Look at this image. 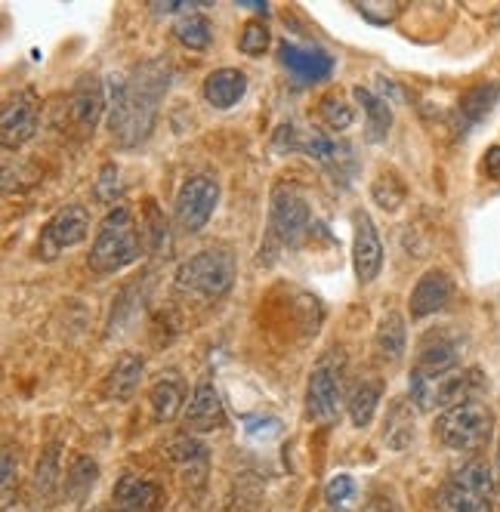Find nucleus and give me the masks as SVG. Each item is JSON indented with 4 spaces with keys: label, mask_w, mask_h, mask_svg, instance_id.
Listing matches in <instances>:
<instances>
[{
    "label": "nucleus",
    "mask_w": 500,
    "mask_h": 512,
    "mask_svg": "<svg viewBox=\"0 0 500 512\" xmlns=\"http://www.w3.org/2000/svg\"><path fill=\"white\" fill-rule=\"evenodd\" d=\"M485 173L491 179H500V145H491V149L485 152Z\"/></svg>",
    "instance_id": "ea45409f"
},
{
    "label": "nucleus",
    "mask_w": 500,
    "mask_h": 512,
    "mask_svg": "<svg viewBox=\"0 0 500 512\" xmlns=\"http://www.w3.org/2000/svg\"><path fill=\"white\" fill-rule=\"evenodd\" d=\"M173 34H176V41H180L183 47L189 50H207L210 41H213V25L204 13H183L180 22L173 25Z\"/></svg>",
    "instance_id": "7c9ffc66"
},
{
    "label": "nucleus",
    "mask_w": 500,
    "mask_h": 512,
    "mask_svg": "<svg viewBox=\"0 0 500 512\" xmlns=\"http://www.w3.org/2000/svg\"><path fill=\"white\" fill-rule=\"evenodd\" d=\"M152 7V13H158V16H170V13H183L186 7H195V4H186V0H164V4H149ZM189 13V10H186Z\"/></svg>",
    "instance_id": "58836bf2"
},
{
    "label": "nucleus",
    "mask_w": 500,
    "mask_h": 512,
    "mask_svg": "<svg viewBox=\"0 0 500 512\" xmlns=\"http://www.w3.org/2000/svg\"><path fill=\"white\" fill-rule=\"evenodd\" d=\"M269 47V28L260 19H250L241 28V38H238V50L250 59H260Z\"/></svg>",
    "instance_id": "72a5a7b5"
},
{
    "label": "nucleus",
    "mask_w": 500,
    "mask_h": 512,
    "mask_svg": "<svg viewBox=\"0 0 500 512\" xmlns=\"http://www.w3.org/2000/svg\"><path fill=\"white\" fill-rule=\"evenodd\" d=\"M417 438V405L411 398H392L386 408V420H383V442L389 451L402 454L408 445H414Z\"/></svg>",
    "instance_id": "6ab92c4d"
},
{
    "label": "nucleus",
    "mask_w": 500,
    "mask_h": 512,
    "mask_svg": "<svg viewBox=\"0 0 500 512\" xmlns=\"http://www.w3.org/2000/svg\"><path fill=\"white\" fill-rule=\"evenodd\" d=\"M460 349H463V340L451 331V327L426 331L414 352V371H420V374L454 371V368H460Z\"/></svg>",
    "instance_id": "4468645a"
},
{
    "label": "nucleus",
    "mask_w": 500,
    "mask_h": 512,
    "mask_svg": "<svg viewBox=\"0 0 500 512\" xmlns=\"http://www.w3.org/2000/svg\"><path fill=\"white\" fill-rule=\"evenodd\" d=\"M494 469L485 460H470L451 472V479L439 491L442 512H491L494 497Z\"/></svg>",
    "instance_id": "0eeeda50"
},
{
    "label": "nucleus",
    "mask_w": 500,
    "mask_h": 512,
    "mask_svg": "<svg viewBox=\"0 0 500 512\" xmlns=\"http://www.w3.org/2000/svg\"><path fill=\"white\" fill-rule=\"evenodd\" d=\"M71 121L78 124L81 133H93L102 112H105V84L96 75H81L75 90H71Z\"/></svg>",
    "instance_id": "a211bd4d"
},
{
    "label": "nucleus",
    "mask_w": 500,
    "mask_h": 512,
    "mask_svg": "<svg viewBox=\"0 0 500 512\" xmlns=\"http://www.w3.org/2000/svg\"><path fill=\"white\" fill-rule=\"evenodd\" d=\"M454 294V281L445 269H426L414 290H411V300H408V309H411V318H430L436 312H442L448 306Z\"/></svg>",
    "instance_id": "dca6fc26"
},
{
    "label": "nucleus",
    "mask_w": 500,
    "mask_h": 512,
    "mask_svg": "<svg viewBox=\"0 0 500 512\" xmlns=\"http://www.w3.org/2000/svg\"><path fill=\"white\" fill-rule=\"evenodd\" d=\"M275 145L288 152H303L309 158H315L321 167H325L334 182L340 179L343 186L359 176V155H355V145L346 142V139H337V136H328L325 130H297V127H278V136H275Z\"/></svg>",
    "instance_id": "7ed1b4c3"
},
{
    "label": "nucleus",
    "mask_w": 500,
    "mask_h": 512,
    "mask_svg": "<svg viewBox=\"0 0 500 512\" xmlns=\"http://www.w3.org/2000/svg\"><path fill=\"white\" fill-rule=\"evenodd\" d=\"M16 457H13V451L7 448L4 451V466H0V472H4V506L10 509V503H13V494H16Z\"/></svg>",
    "instance_id": "4c0bfd02"
},
{
    "label": "nucleus",
    "mask_w": 500,
    "mask_h": 512,
    "mask_svg": "<svg viewBox=\"0 0 500 512\" xmlns=\"http://www.w3.org/2000/svg\"><path fill=\"white\" fill-rule=\"evenodd\" d=\"M62 479H65V472H62V448L50 445L41 454L38 466H34V494H38L41 500H53L62 491Z\"/></svg>",
    "instance_id": "cd10ccee"
},
{
    "label": "nucleus",
    "mask_w": 500,
    "mask_h": 512,
    "mask_svg": "<svg viewBox=\"0 0 500 512\" xmlns=\"http://www.w3.org/2000/svg\"><path fill=\"white\" fill-rule=\"evenodd\" d=\"M167 457L170 460H176V463H207V448L198 442V438H189V435H183V438H173V442L167 445Z\"/></svg>",
    "instance_id": "c9c22d12"
},
{
    "label": "nucleus",
    "mask_w": 500,
    "mask_h": 512,
    "mask_svg": "<svg viewBox=\"0 0 500 512\" xmlns=\"http://www.w3.org/2000/svg\"><path fill=\"white\" fill-rule=\"evenodd\" d=\"M93 195L99 204L105 207H121V198H124V186H121V170L118 164H102L99 167V176H96V186H93Z\"/></svg>",
    "instance_id": "2f4dec72"
},
{
    "label": "nucleus",
    "mask_w": 500,
    "mask_h": 512,
    "mask_svg": "<svg viewBox=\"0 0 500 512\" xmlns=\"http://www.w3.org/2000/svg\"><path fill=\"white\" fill-rule=\"evenodd\" d=\"M235 256L226 247H207L176 269V290L195 300L213 303L226 297L235 284Z\"/></svg>",
    "instance_id": "20e7f679"
},
{
    "label": "nucleus",
    "mask_w": 500,
    "mask_h": 512,
    "mask_svg": "<svg viewBox=\"0 0 500 512\" xmlns=\"http://www.w3.org/2000/svg\"><path fill=\"white\" fill-rule=\"evenodd\" d=\"M331 512H346V509H343V506H334V509H331Z\"/></svg>",
    "instance_id": "37998d69"
},
{
    "label": "nucleus",
    "mask_w": 500,
    "mask_h": 512,
    "mask_svg": "<svg viewBox=\"0 0 500 512\" xmlns=\"http://www.w3.org/2000/svg\"><path fill=\"white\" fill-rule=\"evenodd\" d=\"M312 232V207L294 182H278L269 198V241L275 247H300Z\"/></svg>",
    "instance_id": "423d86ee"
},
{
    "label": "nucleus",
    "mask_w": 500,
    "mask_h": 512,
    "mask_svg": "<svg viewBox=\"0 0 500 512\" xmlns=\"http://www.w3.org/2000/svg\"><path fill=\"white\" fill-rule=\"evenodd\" d=\"M90 235V210L84 204H65L59 207L41 229L38 238V260H56L68 247L81 244Z\"/></svg>",
    "instance_id": "9d476101"
},
{
    "label": "nucleus",
    "mask_w": 500,
    "mask_h": 512,
    "mask_svg": "<svg viewBox=\"0 0 500 512\" xmlns=\"http://www.w3.org/2000/svg\"><path fill=\"white\" fill-rule=\"evenodd\" d=\"M235 7H244V10H254V13H269V4H260V0H238Z\"/></svg>",
    "instance_id": "a19ab883"
},
{
    "label": "nucleus",
    "mask_w": 500,
    "mask_h": 512,
    "mask_svg": "<svg viewBox=\"0 0 500 512\" xmlns=\"http://www.w3.org/2000/svg\"><path fill=\"white\" fill-rule=\"evenodd\" d=\"M321 118H325V124L331 130H346L352 124V105L343 99V93H328L321 96V105H318Z\"/></svg>",
    "instance_id": "473e14b6"
},
{
    "label": "nucleus",
    "mask_w": 500,
    "mask_h": 512,
    "mask_svg": "<svg viewBox=\"0 0 500 512\" xmlns=\"http://www.w3.org/2000/svg\"><path fill=\"white\" fill-rule=\"evenodd\" d=\"M380 398H383V386H380L377 380H362L359 386L352 389V395H349V401H346L349 420H352L355 426H359V429L371 426V420H374V414H377V408H380Z\"/></svg>",
    "instance_id": "c85d7f7f"
},
{
    "label": "nucleus",
    "mask_w": 500,
    "mask_h": 512,
    "mask_svg": "<svg viewBox=\"0 0 500 512\" xmlns=\"http://www.w3.org/2000/svg\"><path fill=\"white\" fill-rule=\"evenodd\" d=\"M355 497V482H352V475H334V479L325 485V500L334 506H343L346 500Z\"/></svg>",
    "instance_id": "e433bc0d"
},
{
    "label": "nucleus",
    "mask_w": 500,
    "mask_h": 512,
    "mask_svg": "<svg viewBox=\"0 0 500 512\" xmlns=\"http://www.w3.org/2000/svg\"><path fill=\"white\" fill-rule=\"evenodd\" d=\"M371 195L383 210H396L405 201V186H402V179L396 173H380Z\"/></svg>",
    "instance_id": "f704fd0d"
},
{
    "label": "nucleus",
    "mask_w": 500,
    "mask_h": 512,
    "mask_svg": "<svg viewBox=\"0 0 500 512\" xmlns=\"http://www.w3.org/2000/svg\"><path fill=\"white\" fill-rule=\"evenodd\" d=\"M494 426V414L482 401H463L457 408H448L436 420V438L451 451H476L488 442Z\"/></svg>",
    "instance_id": "6e6552de"
},
{
    "label": "nucleus",
    "mask_w": 500,
    "mask_h": 512,
    "mask_svg": "<svg viewBox=\"0 0 500 512\" xmlns=\"http://www.w3.org/2000/svg\"><path fill=\"white\" fill-rule=\"evenodd\" d=\"M497 102H500V84L497 81H485V84L470 87L457 102V130L470 133L476 124H482L494 112Z\"/></svg>",
    "instance_id": "4be33fe9"
},
{
    "label": "nucleus",
    "mask_w": 500,
    "mask_h": 512,
    "mask_svg": "<svg viewBox=\"0 0 500 512\" xmlns=\"http://www.w3.org/2000/svg\"><path fill=\"white\" fill-rule=\"evenodd\" d=\"M170 81L173 71L164 59L136 65L130 78H109V130L124 149H136L152 136Z\"/></svg>",
    "instance_id": "f257e3e1"
},
{
    "label": "nucleus",
    "mask_w": 500,
    "mask_h": 512,
    "mask_svg": "<svg viewBox=\"0 0 500 512\" xmlns=\"http://www.w3.org/2000/svg\"><path fill=\"white\" fill-rule=\"evenodd\" d=\"M149 405H152V414H155L158 423H170L186 405V383H183V377L173 374V371L161 374L152 383V389H149Z\"/></svg>",
    "instance_id": "393cba45"
},
{
    "label": "nucleus",
    "mask_w": 500,
    "mask_h": 512,
    "mask_svg": "<svg viewBox=\"0 0 500 512\" xmlns=\"http://www.w3.org/2000/svg\"><path fill=\"white\" fill-rule=\"evenodd\" d=\"M142 250H146V244H142V235L133 223V213L121 204L102 219L96 241L90 247V256H87V266L96 275H115L139 263Z\"/></svg>",
    "instance_id": "f03ea898"
},
{
    "label": "nucleus",
    "mask_w": 500,
    "mask_h": 512,
    "mask_svg": "<svg viewBox=\"0 0 500 512\" xmlns=\"http://www.w3.org/2000/svg\"><path fill=\"white\" fill-rule=\"evenodd\" d=\"M247 93V75L241 68H217L204 78V99L207 105L220 108V112H229L235 108Z\"/></svg>",
    "instance_id": "5701e85b"
},
{
    "label": "nucleus",
    "mask_w": 500,
    "mask_h": 512,
    "mask_svg": "<svg viewBox=\"0 0 500 512\" xmlns=\"http://www.w3.org/2000/svg\"><path fill=\"white\" fill-rule=\"evenodd\" d=\"M115 506L124 512H158L164 506V488L142 475H121L115 485Z\"/></svg>",
    "instance_id": "aec40b11"
},
{
    "label": "nucleus",
    "mask_w": 500,
    "mask_h": 512,
    "mask_svg": "<svg viewBox=\"0 0 500 512\" xmlns=\"http://www.w3.org/2000/svg\"><path fill=\"white\" fill-rule=\"evenodd\" d=\"M139 235H142V244H146L149 253H158L164 256L170 250V226H167V216L161 213V207L149 198L146 201V210H142V219H139Z\"/></svg>",
    "instance_id": "c756f323"
},
{
    "label": "nucleus",
    "mask_w": 500,
    "mask_h": 512,
    "mask_svg": "<svg viewBox=\"0 0 500 512\" xmlns=\"http://www.w3.org/2000/svg\"><path fill=\"white\" fill-rule=\"evenodd\" d=\"M343 405V364H337L331 355L321 358L306 386V408L315 420H334Z\"/></svg>",
    "instance_id": "f8f14e48"
},
{
    "label": "nucleus",
    "mask_w": 500,
    "mask_h": 512,
    "mask_svg": "<svg viewBox=\"0 0 500 512\" xmlns=\"http://www.w3.org/2000/svg\"><path fill=\"white\" fill-rule=\"evenodd\" d=\"M186 429L192 432H217L226 426V408H223V398H220V389L213 386L210 380H201L195 389H192V398L186 405Z\"/></svg>",
    "instance_id": "f3484780"
},
{
    "label": "nucleus",
    "mask_w": 500,
    "mask_h": 512,
    "mask_svg": "<svg viewBox=\"0 0 500 512\" xmlns=\"http://www.w3.org/2000/svg\"><path fill=\"white\" fill-rule=\"evenodd\" d=\"M278 59L281 65L288 68V75L297 81V84H321L334 75V56L321 47H300L294 41H281L278 44Z\"/></svg>",
    "instance_id": "2eb2a0df"
},
{
    "label": "nucleus",
    "mask_w": 500,
    "mask_h": 512,
    "mask_svg": "<svg viewBox=\"0 0 500 512\" xmlns=\"http://www.w3.org/2000/svg\"><path fill=\"white\" fill-rule=\"evenodd\" d=\"M217 204H220V182L207 173H195L183 182L180 192H176L173 223L186 235H198L210 223Z\"/></svg>",
    "instance_id": "1a4fd4ad"
},
{
    "label": "nucleus",
    "mask_w": 500,
    "mask_h": 512,
    "mask_svg": "<svg viewBox=\"0 0 500 512\" xmlns=\"http://www.w3.org/2000/svg\"><path fill=\"white\" fill-rule=\"evenodd\" d=\"M352 96H355V102H359L362 112H365V139L374 142V145L386 142L389 127H392V108H389V102L383 96H377L374 90H368V87H355Z\"/></svg>",
    "instance_id": "bb28decb"
},
{
    "label": "nucleus",
    "mask_w": 500,
    "mask_h": 512,
    "mask_svg": "<svg viewBox=\"0 0 500 512\" xmlns=\"http://www.w3.org/2000/svg\"><path fill=\"white\" fill-rule=\"evenodd\" d=\"M96 482H99V463L90 460L87 454H75V457H71V463H68V469H65L62 494H65V500H71L75 506H84L87 497L93 494Z\"/></svg>",
    "instance_id": "a878e982"
},
{
    "label": "nucleus",
    "mask_w": 500,
    "mask_h": 512,
    "mask_svg": "<svg viewBox=\"0 0 500 512\" xmlns=\"http://www.w3.org/2000/svg\"><path fill=\"white\" fill-rule=\"evenodd\" d=\"M374 349L386 364H399L408 352V327H405V315L389 309L383 312V318L377 321L374 331Z\"/></svg>",
    "instance_id": "b1692460"
},
{
    "label": "nucleus",
    "mask_w": 500,
    "mask_h": 512,
    "mask_svg": "<svg viewBox=\"0 0 500 512\" xmlns=\"http://www.w3.org/2000/svg\"><path fill=\"white\" fill-rule=\"evenodd\" d=\"M115 512H124V509H115Z\"/></svg>",
    "instance_id": "c03bdc74"
},
{
    "label": "nucleus",
    "mask_w": 500,
    "mask_h": 512,
    "mask_svg": "<svg viewBox=\"0 0 500 512\" xmlns=\"http://www.w3.org/2000/svg\"><path fill=\"white\" fill-rule=\"evenodd\" d=\"M352 266L359 284H371L383 269V241L368 210L352 213Z\"/></svg>",
    "instance_id": "ddd939ff"
},
{
    "label": "nucleus",
    "mask_w": 500,
    "mask_h": 512,
    "mask_svg": "<svg viewBox=\"0 0 500 512\" xmlns=\"http://www.w3.org/2000/svg\"><path fill=\"white\" fill-rule=\"evenodd\" d=\"M494 488L500 494V438H497V454H494Z\"/></svg>",
    "instance_id": "79ce46f5"
},
{
    "label": "nucleus",
    "mask_w": 500,
    "mask_h": 512,
    "mask_svg": "<svg viewBox=\"0 0 500 512\" xmlns=\"http://www.w3.org/2000/svg\"><path fill=\"white\" fill-rule=\"evenodd\" d=\"M41 127V102L31 90H19L4 102L0 112V142L7 152H16L28 139H34Z\"/></svg>",
    "instance_id": "9b49d317"
},
{
    "label": "nucleus",
    "mask_w": 500,
    "mask_h": 512,
    "mask_svg": "<svg viewBox=\"0 0 500 512\" xmlns=\"http://www.w3.org/2000/svg\"><path fill=\"white\" fill-rule=\"evenodd\" d=\"M142 374H146V358H142L139 352H124L115 361V368L109 371V377H105L102 395L112 398V401H130L139 392Z\"/></svg>",
    "instance_id": "412c9836"
},
{
    "label": "nucleus",
    "mask_w": 500,
    "mask_h": 512,
    "mask_svg": "<svg viewBox=\"0 0 500 512\" xmlns=\"http://www.w3.org/2000/svg\"><path fill=\"white\" fill-rule=\"evenodd\" d=\"M476 389H482L479 368H454L445 374H420L411 371L408 377V398L417 411H448L463 401H473Z\"/></svg>",
    "instance_id": "39448f33"
}]
</instances>
